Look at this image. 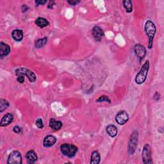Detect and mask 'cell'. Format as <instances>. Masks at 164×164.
<instances>
[{"label":"cell","instance_id":"cell-1","mask_svg":"<svg viewBox=\"0 0 164 164\" xmlns=\"http://www.w3.org/2000/svg\"><path fill=\"white\" fill-rule=\"evenodd\" d=\"M144 30H145L146 34L149 38L148 48L149 49H151L153 46V38L156 31L155 24L151 20H148L145 24V26H144Z\"/></svg>","mask_w":164,"mask_h":164},{"label":"cell","instance_id":"cell-2","mask_svg":"<svg viewBox=\"0 0 164 164\" xmlns=\"http://www.w3.org/2000/svg\"><path fill=\"white\" fill-rule=\"evenodd\" d=\"M149 69V62L148 60H146L135 77L136 83L140 85L145 82L148 75Z\"/></svg>","mask_w":164,"mask_h":164},{"label":"cell","instance_id":"cell-3","mask_svg":"<svg viewBox=\"0 0 164 164\" xmlns=\"http://www.w3.org/2000/svg\"><path fill=\"white\" fill-rule=\"evenodd\" d=\"M60 151L64 156L69 158H73L78 151V148L73 144H64L60 146Z\"/></svg>","mask_w":164,"mask_h":164},{"label":"cell","instance_id":"cell-4","mask_svg":"<svg viewBox=\"0 0 164 164\" xmlns=\"http://www.w3.org/2000/svg\"><path fill=\"white\" fill-rule=\"evenodd\" d=\"M16 74L18 76H27L28 78V80L30 82L34 83L36 81L37 77L36 75L33 73V72L28 69H26L24 67L19 68L16 71Z\"/></svg>","mask_w":164,"mask_h":164},{"label":"cell","instance_id":"cell-5","mask_svg":"<svg viewBox=\"0 0 164 164\" xmlns=\"http://www.w3.org/2000/svg\"><path fill=\"white\" fill-rule=\"evenodd\" d=\"M138 143V132L137 131L133 132L130 137L129 142L128 144V151L129 153L132 155L135 152Z\"/></svg>","mask_w":164,"mask_h":164},{"label":"cell","instance_id":"cell-6","mask_svg":"<svg viewBox=\"0 0 164 164\" xmlns=\"http://www.w3.org/2000/svg\"><path fill=\"white\" fill-rule=\"evenodd\" d=\"M142 162L145 164H149L152 163V159H151V148L149 144H146L144 146L143 150H142Z\"/></svg>","mask_w":164,"mask_h":164},{"label":"cell","instance_id":"cell-7","mask_svg":"<svg viewBox=\"0 0 164 164\" xmlns=\"http://www.w3.org/2000/svg\"><path fill=\"white\" fill-rule=\"evenodd\" d=\"M8 164H21L22 163V156L21 153L17 151H14L12 152L8 159Z\"/></svg>","mask_w":164,"mask_h":164},{"label":"cell","instance_id":"cell-8","mask_svg":"<svg viewBox=\"0 0 164 164\" xmlns=\"http://www.w3.org/2000/svg\"><path fill=\"white\" fill-rule=\"evenodd\" d=\"M129 120V115L126 111H120L115 116V121L119 125H123Z\"/></svg>","mask_w":164,"mask_h":164},{"label":"cell","instance_id":"cell-9","mask_svg":"<svg viewBox=\"0 0 164 164\" xmlns=\"http://www.w3.org/2000/svg\"><path fill=\"white\" fill-rule=\"evenodd\" d=\"M134 52L138 58L139 59L140 61H141L142 59L145 57L146 54V48H144V46L140 44H137L134 46Z\"/></svg>","mask_w":164,"mask_h":164},{"label":"cell","instance_id":"cell-10","mask_svg":"<svg viewBox=\"0 0 164 164\" xmlns=\"http://www.w3.org/2000/svg\"><path fill=\"white\" fill-rule=\"evenodd\" d=\"M92 34L95 40L97 42H100L102 38L104 36L103 30L98 26H96L92 30Z\"/></svg>","mask_w":164,"mask_h":164},{"label":"cell","instance_id":"cell-11","mask_svg":"<svg viewBox=\"0 0 164 164\" xmlns=\"http://www.w3.org/2000/svg\"><path fill=\"white\" fill-rule=\"evenodd\" d=\"M13 120H14V116H13V115L9 113L6 114L2 119L1 122H0V126L2 127L7 126L12 122Z\"/></svg>","mask_w":164,"mask_h":164},{"label":"cell","instance_id":"cell-12","mask_svg":"<svg viewBox=\"0 0 164 164\" xmlns=\"http://www.w3.org/2000/svg\"><path fill=\"white\" fill-rule=\"evenodd\" d=\"M56 142V137L53 135H48L45 137L43 141V145L46 148H49L53 146Z\"/></svg>","mask_w":164,"mask_h":164},{"label":"cell","instance_id":"cell-13","mask_svg":"<svg viewBox=\"0 0 164 164\" xmlns=\"http://www.w3.org/2000/svg\"><path fill=\"white\" fill-rule=\"evenodd\" d=\"M0 51H1V59L4 56H7L10 53V48L8 44L4 43L3 42H0Z\"/></svg>","mask_w":164,"mask_h":164},{"label":"cell","instance_id":"cell-14","mask_svg":"<svg viewBox=\"0 0 164 164\" xmlns=\"http://www.w3.org/2000/svg\"><path fill=\"white\" fill-rule=\"evenodd\" d=\"M12 37L16 41H21L23 38V31L21 30H14L12 32Z\"/></svg>","mask_w":164,"mask_h":164},{"label":"cell","instance_id":"cell-15","mask_svg":"<svg viewBox=\"0 0 164 164\" xmlns=\"http://www.w3.org/2000/svg\"><path fill=\"white\" fill-rule=\"evenodd\" d=\"M26 158H27V161L30 163H35L38 159V157L36 153H35L34 151H33V150H30L27 152V155H26Z\"/></svg>","mask_w":164,"mask_h":164},{"label":"cell","instance_id":"cell-16","mask_svg":"<svg viewBox=\"0 0 164 164\" xmlns=\"http://www.w3.org/2000/svg\"><path fill=\"white\" fill-rule=\"evenodd\" d=\"M49 127L55 131H58L62 128V122L56 121L54 119H51L49 121Z\"/></svg>","mask_w":164,"mask_h":164},{"label":"cell","instance_id":"cell-17","mask_svg":"<svg viewBox=\"0 0 164 164\" xmlns=\"http://www.w3.org/2000/svg\"><path fill=\"white\" fill-rule=\"evenodd\" d=\"M101 156L99 152L97 151H94L91 155L90 157V163L91 164H98L100 163Z\"/></svg>","mask_w":164,"mask_h":164},{"label":"cell","instance_id":"cell-18","mask_svg":"<svg viewBox=\"0 0 164 164\" xmlns=\"http://www.w3.org/2000/svg\"><path fill=\"white\" fill-rule=\"evenodd\" d=\"M106 132L111 137H115L117 135V129L113 124H110L106 128Z\"/></svg>","mask_w":164,"mask_h":164},{"label":"cell","instance_id":"cell-19","mask_svg":"<svg viewBox=\"0 0 164 164\" xmlns=\"http://www.w3.org/2000/svg\"><path fill=\"white\" fill-rule=\"evenodd\" d=\"M35 24L39 28H43L48 27L49 23L46 19L44 17H38L35 21Z\"/></svg>","mask_w":164,"mask_h":164},{"label":"cell","instance_id":"cell-20","mask_svg":"<svg viewBox=\"0 0 164 164\" xmlns=\"http://www.w3.org/2000/svg\"><path fill=\"white\" fill-rule=\"evenodd\" d=\"M48 42V38L47 37H44L42 38L38 39L37 41H35V46L36 48H41L44 47V46L47 44Z\"/></svg>","mask_w":164,"mask_h":164},{"label":"cell","instance_id":"cell-21","mask_svg":"<svg viewBox=\"0 0 164 164\" xmlns=\"http://www.w3.org/2000/svg\"><path fill=\"white\" fill-rule=\"evenodd\" d=\"M9 106L10 104L9 101L3 99L0 100V112L2 113L6 109H7Z\"/></svg>","mask_w":164,"mask_h":164},{"label":"cell","instance_id":"cell-22","mask_svg":"<svg viewBox=\"0 0 164 164\" xmlns=\"http://www.w3.org/2000/svg\"><path fill=\"white\" fill-rule=\"evenodd\" d=\"M123 5H124V8H125L127 12L130 13V12H132L133 5H132V2H131L130 0H126V1H124Z\"/></svg>","mask_w":164,"mask_h":164},{"label":"cell","instance_id":"cell-23","mask_svg":"<svg viewBox=\"0 0 164 164\" xmlns=\"http://www.w3.org/2000/svg\"><path fill=\"white\" fill-rule=\"evenodd\" d=\"M97 102H107L108 103H111V100L109 99V97L107 96H100L99 98H98V99L96 100Z\"/></svg>","mask_w":164,"mask_h":164},{"label":"cell","instance_id":"cell-24","mask_svg":"<svg viewBox=\"0 0 164 164\" xmlns=\"http://www.w3.org/2000/svg\"><path fill=\"white\" fill-rule=\"evenodd\" d=\"M35 124L38 128L42 129L44 128V124H43V121L41 118H38V119H37V120L35 122Z\"/></svg>","mask_w":164,"mask_h":164},{"label":"cell","instance_id":"cell-25","mask_svg":"<svg viewBox=\"0 0 164 164\" xmlns=\"http://www.w3.org/2000/svg\"><path fill=\"white\" fill-rule=\"evenodd\" d=\"M13 132L16 133H20L22 132V128L19 126H16L13 128Z\"/></svg>","mask_w":164,"mask_h":164},{"label":"cell","instance_id":"cell-26","mask_svg":"<svg viewBox=\"0 0 164 164\" xmlns=\"http://www.w3.org/2000/svg\"><path fill=\"white\" fill-rule=\"evenodd\" d=\"M67 3H68L70 5L75 6V5H76L78 3H80V1H76V0H69V1H67Z\"/></svg>","mask_w":164,"mask_h":164},{"label":"cell","instance_id":"cell-27","mask_svg":"<svg viewBox=\"0 0 164 164\" xmlns=\"http://www.w3.org/2000/svg\"><path fill=\"white\" fill-rule=\"evenodd\" d=\"M17 81L20 83H23L24 82V76H18L17 78Z\"/></svg>","mask_w":164,"mask_h":164},{"label":"cell","instance_id":"cell-28","mask_svg":"<svg viewBox=\"0 0 164 164\" xmlns=\"http://www.w3.org/2000/svg\"><path fill=\"white\" fill-rule=\"evenodd\" d=\"M153 98H154V100L156 101L159 100L160 98V94H159V93H158V92H156L155 94L153 96Z\"/></svg>","mask_w":164,"mask_h":164},{"label":"cell","instance_id":"cell-29","mask_svg":"<svg viewBox=\"0 0 164 164\" xmlns=\"http://www.w3.org/2000/svg\"><path fill=\"white\" fill-rule=\"evenodd\" d=\"M47 3V1H41V0H37L35 1V4L38 6V5H43Z\"/></svg>","mask_w":164,"mask_h":164},{"label":"cell","instance_id":"cell-30","mask_svg":"<svg viewBox=\"0 0 164 164\" xmlns=\"http://www.w3.org/2000/svg\"><path fill=\"white\" fill-rule=\"evenodd\" d=\"M54 5H55V2L53 1H50L49 3V5L48 6V9H52V8H53V6Z\"/></svg>","mask_w":164,"mask_h":164}]
</instances>
